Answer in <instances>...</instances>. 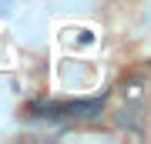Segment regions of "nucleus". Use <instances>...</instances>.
I'll return each instance as SVG.
<instances>
[{"mask_svg": "<svg viewBox=\"0 0 151 144\" xmlns=\"http://www.w3.org/2000/svg\"><path fill=\"white\" fill-rule=\"evenodd\" d=\"M101 101H67V104H34V114H47L54 121H94L101 117Z\"/></svg>", "mask_w": 151, "mask_h": 144, "instance_id": "nucleus-1", "label": "nucleus"}, {"mask_svg": "<svg viewBox=\"0 0 151 144\" xmlns=\"http://www.w3.org/2000/svg\"><path fill=\"white\" fill-rule=\"evenodd\" d=\"M118 124H121V128H131V131H141V111H138V107L118 111Z\"/></svg>", "mask_w": 151, "mask_h": 144, "instance_id": "nucleus-2", "label": "nucleus"}]
</instances>
